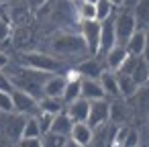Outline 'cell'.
Masks as SVG:
<instances>
[{
  "label": "cell",
  "mask_w": 149,
  "mask_h": 147,
  "mask_svg": "<svg viewBox=\"0 0 149 147\" xmlns=\"http://www.w3.org/2000/svg\"><path fill=\"white\" fill-rule=\"evenodd\" d=\"M47 53L59 57L65 63H68V59H72L76 63V61H80L82 57L88 55L86 43H84V39L78 31H53L51 37H49Z\"/></svg>",
  "instance_id": "cell-1"
},
{
  "label": "cell",
  "mask_w": 149,
  "mask_h": 147,
  "mask_svg": "<svg viewBox=\"0 0 149 147\" xmlns=\"http://www.w3.org/2000/svg\"><path fill=\"white\" fill-rule=\"evenodd\" d=\"M13 59L23 68H31V70H37V72H45V74H65L68 68H72L65 61H61L59 57H55L47 51H41V49L19 51Z\"/></svg>",
  "instance_id": "cell-2"
},
{
  "label": "cell",
  "mask_w": 149,
  "mask_h": 147,
  "mask_svg": "<svg viewBox=\"0 0 149 147\" xmlns=\"http://www.w3.org/2000/svg\"><path fill=\"white\" fill-rule=\"evenodd\" d=\"M137 31V21H135V15H133V8L129 4L120 6L114 10V33H116V43L118 45H125L131 35Z\"/></svg>",
  "instance_id": "cell-3"
},
{
  "label": "cell",
  "mask_w": 149,
  "mask_h": 147,
  "mask_svg": "<svg viewBox=\"0 0 149 147\" xmlns=\"http://www.w3.org/2000/svg\"><path fill=\"white\" fill-rule=\"evenodd\" d=\"M129 108H131V116L135 125H145L149 118V82L139 86L137 92L129 98H125Z\"/></svg>",
  "instance_id": "cell-4"
},
{
  "label": "cell",
  "mask_w": 149,
  "mask_h": 147,
  "mask_svg": "<svg viewBox=\"0 0 149 147\" xmlns=\"http://www.w3.org/2000/svg\"><path fill=\"white\" fill-rule=\"evenodd\" d=\"M27 116L19 112H0V139L8 143H17L21 139Z\"/></svg>",
  "instance_id": "cell-5"
},
{
  "label": "cell",
  "mask_w": 149,
  "mask_h": 147,
  "mask_svg": "<svg viewBox=\"0 0 149 147\" xmlns=\"http://www.w3.org/2000/svg\"><path fill=\"white\" fill-rule=\"evenodd\" d=\"M78 33L82 35L84 43H86V51L92 57H98V49H100V23L98 21H82L78 27Z\"/></svg>",
  "instance_id": "cell-6"
},
{
  "label": "cell",
  "mask_w": 149,
  "mask_h": 147,
  "mask_svg": "<svg viewBox=\"0 0 149 147\" xmlns=\"http://www.w3.org/2000/svg\"><path fill=\"white\" fill-rule=\"evenodd\" d=\"M118 72L129 74V76L135 80V84H137V86H143V84H147V82H149V63L145 61V57H143V55H139V57L129 55V57H127V61L123 63V68H120Z\"/></svg>",
  "instance_id": "cell-7"
},
{
  "label": "cell",
  "mask_w": 149,
  "mask_h": 147,
  "mask_svg": "<svg viewBox=\"0 0 149 147\" xmlns=\"http://www.w3.org/2000/svg\"><path fill=\"white\" fill-rule=\"evenodd\" d=\"M72 68L80 74V78H90V80H98L100 74L106 70L104 63H102V59H100V57H92V55L82 57V59L76 61Z\"/></svg>",
  "instance_id": "cell-8"
},
{
  "label": "cell",
  "mask_w": 149,
  "mask_h": 147,
  "mask_svg": "<svg viewBox=\"0 0 149 147\" xmlns=\"http://www.w3.org/2000/svg\"><path fill=\"white\" fill-rule=\"evenodd\" d=\"M10 94H13L15 112L25 114V116L37 114V110H39V100H37L35 96H31V94H27V92H23V90H17V88H15Z\"/></svg>",
  "instance_id": "cell-9"
},
{
  "label": "cell",
  "mask_w": 149,
  "mask_h": 147,
  "mask_svg": "<svg viewBox=\"0 0 149 147\" xmlns=\"http://www.w3.org/2000/svg\"><path fill=\"white\" fill-rule=\"evenodd\" d=\"M108 123L123 127V125H131L133 116H131V108L127 104L125 98H112L110 100V114H108Z\"/></svg>",
  "instance_id": "cell-10"
},
{
  "label": "cell",
  "mask_w": 149,
  "mask_h": 147,
  "mask_svg": "<svg viewBox=\"0 0 149 147\" xmlns=\"http://www.w3.org/2000/svg\"><path fill=\"white\" fill-rule=\"evenodd\" d=\"M108 114H110V100L104 98V100H94L90 102V114H88V125L92 129L96 127H102L108 123Z\"/></svg>",
  "instance_id": "cell-11"
},
{
  "label": "cell",
  "mask_w": 149,
  "mask_h": 147,
  "mask_svg": "<svg viewBox=\"0 0 149 147\" xmlns=\"http://www.w3.org/2000/svg\"><path fill=\"white\" fill-rule=\"evenodd\" d=\"M116 45V33H114V15L100 23V49L98 57H104L112 47Z\"/></svg>",
  "instance_id": "cell-12"
},
{
  "label": "cell",
  "mask_w": 149,
  "mask_h": 147,
  "mask_svg": "<svg viewBox=\"0 0 149 147\" xmlns=\"http://www.w3.org/2000/svg\"><path fill=\"white\" fill-rule=\"evenodd\" d=\"M65 84H68L65 74H49L47 80H45V84H43V96L61 98L63 90H65Z\"/></svg>",
  "instance_id": "cell-13"
},
{
  "label": "cell",
  "mask_w": 149,
  "mask_h": 147,
  "mask_svg": "<svg viewBox=\"0 0 149 147\" xmlns=\"http://www.w3.org/2000/svg\"><path fill=\"white\" fill-rule=\"evenodd\" d=\"M127 57H129V53H127V49H125V45H114L102 59H104V68L108 70V72H118L120 68H123V63L127 61Z\"/></svg>",
  "instance_id": "cell-14"
},
{
  "label": "cell",
  "mask_w": 149,
  "mask_h": 147,
  "mask_svg": "<svg viewBox=\"0 0 149 147\" xmlns=\"http://www.w3.org/2000/svg\"><path fill=\"white\" fill-rule=\"evenodd\" d=\"M65 112L70 114V118L74 123H86L88 121V114H90V102L86 98H76L74 102L65 104Z\"/></svg>",
  "instance_id": "cell-15"
},
{
  "label": "cell",
  "mask_w": 149,
  "mask_h": 147,
  "mask_svg": "<svg viewBox=\"0 0 149 147\" xmlns=\"http://www.w3.org/2000/svg\"><path fill=\"white\" fill-rule=\"evenodd\" d=\"M10 41H13V45H15V49H17V51H25V47L33 41V27H31V25L13 27Z\"/></svg>",
  "instance_id": "cell-16"
},
{
  "label": "cell",
  "mask_w": 149,
  "mask_h": 147,
  "mask_svg": "<svg viewBox=\"0 0 149 147\" xmlns=\"http://www.w3.org/2000/svg\"><path fill=\"white\" fill-rule=\"evenodd\" d=\"M98 82H100V86H102V90H104V94H106L108 100H112V98H123V96H120V90H118V82H116V74H114V72L104 70V72L100 74Z\"/></svg>",
  "instance_id": "cell-17"
},
{
  "label": "cell",
  "mask_w": 149,
  "mask_h": 147,
  "mask_svg": "<svg viewBox=\"0 0 149 147\" xmlns=\"http://www.w3.org/2000/svg\"><path fill=\"white\" fill-rule=\"evenodd\" d=\"M82 98H86L88 102H94V100H104L106 94H104V90H102L98 80L82 78Z\"/></svg>",
  "instance_id": "cell-18"
},
{
  "label": "cell",
  "mask_w": 149,
  "mask_h": 147,
  "mask_svg": "<svg viewBox=\"0 0 149 147\" xmlns=\"http://www.w3.org/2000/svg\"><path fill=\"white\" fill-rule=\"evenodd\" d=\"M92 135H94V129L88 123H74L72 133H70V139H74L82 147H88L90 141H92Z\"/></svg>",
  "instance_id": "cell-19"
},
{
  "label": "cell",
  "mask_w": 149,
  "mask_h": 147,
  "mask_svg": "<svg viewBox=\"0 0 149 147\" xmlns=\"http://www.w3.org/2000/svg\"><path fill=\"white\" fill-rule=\"evenodd\" d=\"M135 21H137V29L147 31L149 29V0H135L131 4Z\"/></svg>",
  "instance_id": "cell-20"
},
{
  "label": "cell",
  "mask_w": 149,
  "mask_h": 147,
  "mask_svg": "<svg viewBox=\"0 0 149 147\" xmlns=\"http://www.w3.org/2000/svg\"><path fill=\"white\" fill-rule=\"evenodd\" d=\"M72 127H74V121L63 110V112H59V114L53 116V123H51V131L49 133H55V135H61V137H70Z\"/></svg>",
  "instance_id": "cell-21"
},
{
  "label": "cell",
  "mask_w": 149,
  "mask_h": 147,
  "mask_svg": "<svg viewBox=\"0 0 149 147\" xmlns=\"http://www.w3.org/2000/svg\"><path fill=\"white\" fill-rule=\"evenodd\" d=\"M125 49H127L129 55H135V57L143 55V51H145V31L143 29H137L131 35V39L125 43Z\"/></svg>",
  "instance_id": "cell-22"
},
{
  "label": "cell",
  "mask_w": 149,
  "mask_h": 147,
  "mask_svg": "<svg viewBox=\"0 0 149 147\" xmlns=\"http://www.w3.org/2000/svg\"><path fill=\"white\" fill-rule=\"evenodd\" d=\"M110 135H112V125L110 123H106L102 127H96L88 147H108L110 145Z\"/></svg>",
  "instance_id": "cell-23"
},
{
  "label": "cell",
  "mask_w": 149,
  "mask_h": 147,
  "mask_svg": "<svg viewBox=\"0 0 149 147\" xmlns=\"http://www.w3.org/2000/svg\"><path fill=\"white\" fill-rule=\"evenodd\" d=\"M116 74V82H118V90H120V96L123 98H129V96H133L135 92H137V84H135V80L129 76V74H125V72H114Z\"/></svg>",
  "instance_id": "cell-24"
},
{
  "label": "cell",
  "mask_w": 149,
  "mask_h": 147,
  "mask_svg": "<svg viewBox=\"0 0 149 147\" xmlns=\"http://www.w3.org/2000/svg\"><path fill=\"white\" fill-rule=\"evenodd\" d=\"M39 110H43V112H49V114H59V112H63L65 110V102L61 100V98H49V96H43V98H39Z\"/></svg>",
  "instance_id": "cell-25"
},
{
  "label": "cell",
  "mask_w": 149,
  "mask_h": 147,
  "mask_svg": "<svg viewBox=\"0 0 149 147\" xmlns=\"http://www.w3.org/2000/svg\"><path fill=\"white\" fill-rule=\"evenodd\" d=\"M94 8H96V21H98V23L110 19V17L114 15V10H116V8L108 2V0H98V2L94 4Z\"/></svg>",
  "instance_id": "cell-26"
},
{
  "label": "cell",
  "mask_w": 149,
  "mask_h": 147,
  "mask_svg": "<svg viewBox=\"0 0 149 147\" xmlns=\"http://www.w3.org/2000/svg\"><path fill=\"white\" fill-rule=\"evenodd\" d=\"M76 13H78V19L80 23L82 21H96V8L94 4H88V2H76Z\"/></svg>",
  "instance_id": "cell-27"
},
{
  "label": "cell",
  "mask_w": 149,
  "mask_h": 147,
  "mask_svg": "<svg viewBox=\"0 0 149 147\" xmlns=\"http://www.w3.org/2000/svg\"><path fill=\"white\" fill-rule=\"evenodd\" d=\"M31 137H43L41 131H39V125L35 121V116H27L25 127H23V133H21V139H31Z\"/></svg>",
  "instance_id": "cell-28"
},
{
  "label": "cell",
  "mask_w": 149,
  "mask_h": 147,
  "mask_svg": "<svg viewBox=\"0 0 149 147\" xmlns=\"http://www.w3.org/2000/svg\"><path fill=\"white\" fill-rule=\"evenodd\" d=\"M10 35H13V23H10L8 15L0 13V43L10 41Z\"/></svg>",
  "instance_id": "cell-29"
},
{
  "label": "cell",
  "mask_w": 149,
  "mask_h": 147,
  "mask_svg": "<svg viewBox=\"0 0 149 147\" xmlns=\"http://www.w3.org/2000/svg\"><path fill=\"white\" fill-rule=\"evenodd\" d=\"M33 116H35V121H37V125H39V131H41V135H45V133H49V131H51L53 114H49V112H43V110H37V114H33Z\"/></svg>",
  "instance_id": "cell-30"
},
{
  "label": "cell",
  "mask_w": 149,
  "mask_h": 147,
  "mask_svg": "<svg viewBox=\"0 0 149 147\" xmlns=\"http://www.w3.org/2000/svg\"><path fill=\"white\" fill-rule=\"evenodd\" d=\"M68 137H61V135H55V133H45L41 137V147H61L65 143Z\"/></svg>",
  "instance_id": "cell-31"
},
{
  "label": "cell",
  "mask_w": 149,
  "mask_h": 147,
  "mask_svg": "<svg viewBox=\"0 0 149 147\" xmlns=\"http://www.w3.org/2000/svg\"><path fill=\"white\" fill-rule=\"evenodd\" d=\"M0 112H15L13 94L10 92H0Z\"/></svg>",
  "instance_id": "cell-32"
},
{
  "label": "cell",
  "mask_w": 149,
  "mask_h": 147,
  "mask_svg": "<svg viewBox=\"0 0 149 147\" xmlns=\"http://www.w3.org/2000/svg\"><path fill=\"white\" fill-rule=\"evenodd\" d=\"M13 90H15V86H13L8 74L4 70H0V92H13Z\"/></svg>",
  "instance_id": "cell-33"
},
{
  "label": "cell",
  "mask_w": 149,
  "mask_h": 147,
  "mask_svg": "<svg viewBox=\"0 0 149 147\" xmlns=\"http://www.w3.org/2000/svg\"><path fill=\"white\" fill-rule=\"evenodd\" d=\"M17 147H41V137H31V139H19L15 143Z\"/></svg>",
  "instance_id": "cell-34"
},
{
  "label": "cell",
  "mask_w": 149,
  "mask_h": 147,
  "mask_svg": "<svg viewBox=\"0 0 149 147\" xmlns=\"http://www.w3.org/2000/svg\"><path fill=\"white\" fill-rule=\"evenodd\" d=\"M25 2H27L29 10H31V13L35 15V13H37V10H39V8H41V6H43L45 2H47V0H25Z\"/></svg>",
  "instance_id": "cell-35"
},
{
  "label": "cell",
  "mask_w": 149,
  "mask_h": 147,
  "mask_svg": "<svg viewBox=\"0 0 149 147\" xmlns=\"http://www.w3.org/2000/svg\"><path fill=\"white\" fill-rule=\"evenodd\" d=\"M8 63H10V55H8L6 51H2V49H0V70H4Z\"/></svg>",
  "instance_id": "cell-36"
},
{
  "label": "cell",
  "mask_w": 149,
  "mask_h": 147,
  "mask_svg": "<svg viewBox=\"0 0 149 147\" xmlns=\"http://www.w3.org/2000/svg\"><path fill=\"white\" fill-rule=\"evenodd\" d=\"M143 57H145V61L149 63V29L145 31V51H143Z\"/></svg>",
  "instance_id": "cell-37"
},
{
  "label": "cell",
  "mask_w": 149,
  "mask_h": 147,
  "mask_svg": "<svg viewBox=\"0 0 149 147\" xmlns=\"http://www.w3.org/2000/svg\"><path fill=\"white\" fill-rule=\"evenodd\" d=\"M108 2H110L114 8H120V6H125V4H127V0H108Z\"/></svg>",
  "instance_id": "cell-38"
},
{
  "label": "cell",
  "mask_w": 149,
  "mask_h": 147,
  "mask_svg": "<svg viewBox=\"0 0 149 147\" xmlns=\"http://www.w3.org/2000/svg\"><path fill=\"white\" fill-rule=\"evenodd\" d=\"M61 147H82V145H78L74 139H70V137H68V139H65V143H63Z\"/></svg>",
  "instance_id": "cell-39"
},
{
  "label": "cell",
  "mask_w": 149,
  "mask_h": 147,
  "mask_svg": "<svg viewBox=\"0 0 149 147\" xmlns=\"http://www.w3.org/2000/svg\"><path fill=\"white\" fill-rule=\"evenodd\" d=\"M80 2H88V4H96L98 0H80Z\"/></svg>",
  "instance_id": "cell-40"
},
{
  "label": "cell",
  "mask_w": 149,
  "mask_h": 147,
  "mask_svg": "<svg viewBox=\"0 0 149 147\" xmlns=\"http://www.w3.org/2000/svg\"><path fill=\"white\" fill-rule=\"evenodd\" d=\"M143 127H145V131H147V133H149V118H147V123H145V125H143Z\"/></svg>",
  "instance_id": "cell-41"
},
{
  "label": "cell",
  "mask_w": 149,
  "mask_h": 147,
  "mask_svg": "<svg viewBox=\"0 0 149 147\" xmlns=\"http://www.w3.org/2000/svg\"><path fill=\"white\" fill-rule=\"evenodd\" d=\"M0 2H6V4H8V2H13V0H0Z\"/></svg>",
  "instance_id": "cell-42"
},
{
  "label": "cell",
  "mask_w": 149,
  "mask_h": 147,
  "mask_svg": "<svg viewBox=\"0 0 149 147\" xmlns=\"http://www.w3.org/2000/svg\"><path fill=\"white\" fill-rule=\"evenodd\" d=\"M8 147H17V145H15V143H10V145H8Z\"/></svg>",
  "instance_id": "cell-43"
},
{
  "label": "cell",
  "mask_w": 149,
  "mask_h": 147,
  "mask_svg": "<svg viewBox=\"0 0 149 147\" xmlns=\"http://www.w3.org/2000/svg\"><path fill=\"white\" fill-rule=\"evenodd\" d=\"M74 2H78V0H74Z\"/></svg>",
  "instance_id": "cell-44"
},
{
  "label": "cell",
  "mask_w": 149,
  "mask_h": 147,
  "mask_svg": "<svg viewBox=\"0 0 149 147\" xmlns=\"http://www.w3.org/2000/svg\"><path fill=\"white\" fill-rule=\"evenodd\" d=\"M127 4H129V0H127Z\"/></svg>",
  "instance_id": "cell-45"
}]
</instances>
